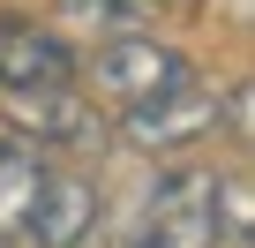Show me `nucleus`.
Returning a JSON list of instances; mask_svg holds the SVG:
<instances>
[{"mask_svg":"<svg viewBox=\"0 0 255 248\" xmlns=\"http://www.w3.org/2000/svg\"><path fill=\"white\" fill-rule=\"evenodd\" d=\"M45 143H30L23 128H0V241H23V218L38 203V181H45Z\"/></svg>","mask_w":255,"mask_h":248,"instance_id":"6","label":"nucleus"},{"mask_svg":"<svg viewBox=\"0 0 255 248\" xmlns=\"http://www.w3.org/2000/svg\"><path fill=\"white\" fill-rule=\"evenodd\" d=\"M210 196H218V173H203V166L165 173V181L150 188L135 233H128V248H218V211H210Z\"/></svg>","mask_w":255,"mask_h":248,"instance_id":"1","label":"nucleus"},{"mask_svg":"<svg viewBox=\"0 0 255 248\" xmlns=\"http://www.w3.org/2000/svg\"><path fill=\"white\" fill-rule=\"evenodd\" d=\"M15 120L30 128V143H90V136H105L98 113L75 98V83H60V90H23V98H15Z\"/></svg>","mask_w":255,"mask_h":248,"instance_id":"7","label":"nucleus"},{"mask_svg":"<svg viewBox=\"0 0 255 248\" xmlns=\"http://www.w3.org/2000/svg\"><path fill=\"white\" fill-rule=\"evenodd\" d=\"M90 233H98V181L75 166H45L38 203L23 218V241L30 248H83Z\"/></svg>","mask_w":255,"mask_h":248,"instance_id":"5","label":"nucleus"},{"mask_svg":"<svg viewBox=\"0 0 255 248\" xmlns=\"http://www.w3.org/2000/svg\"><path fill=\"white\" fill-rule=\"evenodd\" d=\"M90 75H98V90L113 98V105H135V98H150V90H165V83H180L188 75V60L158 38V30H105L98 38V60H90Z\"/></svg>","mask_w":255,"mask_h":248,"instance_id":"3","label":"nucleus"},{"mask_svg":"<svg viewBox=\"0 0 255 248\" xmlns=\"http://www.w3.org/2000/svg\"><path fill=\"white\" fill-rule=\"evenodd\" d=\"M60 83H75V45L30 15L0 8V90L23 98V90H60Z\"/></svg>","mask_w":255,"mask_h":248,"instance_id":"4","label":"nucleus"},{"mask_svg":"<svg viewBox=\"0 0 255 248\" xmlns=\"http://www.w3.org/2000/svg\"><path fill=\"white\" fill-rule=\"evenodd\" d=\"M210 128H218V98L195 83V68H188L180 83L135 98V105H120V136L135 143V151H188V143H203Z\"/></svg>","mask_w":255,"mask_h":248,"instance_id":"2","label":"nucleus"}]
</instances>
